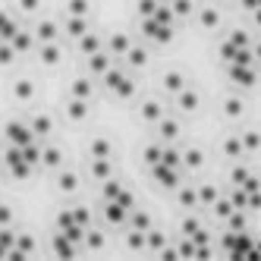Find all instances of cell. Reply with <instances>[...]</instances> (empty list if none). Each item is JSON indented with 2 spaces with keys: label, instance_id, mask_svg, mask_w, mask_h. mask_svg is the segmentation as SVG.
Instances as JSON below:
<instances>
[{
  "label": "cell",
  "instance_id": "cell-40",
  "mask_svg": "<svg viewBox=\"0 0 261 261\" xmlns=\"http://www.w3.org/2000/svg\"><path fill=\"white\" fill-rule=\"evenodd\" d=\"M161 151H164V145H148V148H145V161L151 164V167L161 164Z\"/></svg>",
  "mask_w": 261,
  "mask_h": 261
},
{
  "label": "cell",
  "instance_id": "cell-38",
  "mask_svg": "<svg viewBox=\"0 0 261 261\" xmlns=\"http://www.w3.org/2000/svg\"><path fill=\"white\" fill-rule=\"evenodd\" d=\"M211 211H214V214H217V217L223 220V217H227V214L233 211V204H230V198H217V201L211 204Z\"/></svg>",
  "mask_w": 261,
  "mask_h": 261
},
{
  "label": "cell",
  "instance_id": "cell-43",
  "mask_svg": "<svg viewBox=\"0 0 261 261\" xmlns=\"http://www.w3.org/2000/svg\"><path fill=\"white\" fill-rule=\"evenodd\" d=\"M230 179H233V186H242V182L249 179V170H246V167H233V173H230Z\"/></svg>",
  "mask_w": 261,
  "mask_h": 261
},
{
  "label": "cell",
  "instance_id": "cell-1",
  "mask_svg": "<svg viewBox=\"0 0 261 261\" xmlns=\"http://www.w3.org/2000/svg\"><path fill=\"white\" fill-rule=\"evenodd\" d=\"M142 32H145L151 41H161V44L173 38V25H164V22H158L154 16H148V19H142Z\"/></svg>",
  "mask_w": 261,
  "mask_h": 261
},
{
  "label": "cell",
  "instance_id": "cell-6",
  "mask_svg": "<svg viewBox=\"0 0 261 261\" xmlns=\"http://www.w3.org/2000/svg\"><path fill=\"white\" fill-rule=\"evenodd\" d=\"M10 44H13V50L16 54H29L32 47H35V35H32V29H16L13 32V38H10Z\"/></svg>",
  "mask_w": 261,
  "mask_h": 261
},
{
  "label": "cell",
  "instance_id": "cell-30",
  "mask_svg": "<svg viewBox=\"0 0 261 261\" xmlns=\"http://www.w3.org/2000/svg\"><path fill=\"white\" fill-rule=\"evenodd\" d=\"M179 164H186L189 170H198V167H201V151H198V148H189L186 154H179Z\"/></svg>",
  "mask_w": 261,
  "mask_h": 261
},
{
  "label": "cell",
  "instance_id": "cell-11",
  "mask_svg": "<svg viewBox=\"0 0 261 261\" xmlns=\"http://www.w3.org/2000/svg\"><path fill=\"white\" fill-rule=\"evenodd\" d=\"M63 29H66L69 38H79V35L88 32V22H85V16H66V19H63Z\"/></svg>",
  "mask_w": 261,
  "mask_h": 261
},
{
  "label": "cell",
  "instance_id": "cell-25",
  "mask_svg": "<svg viewBox=\"0 0 261 261\" xmlns=\"http://www.w3.org/2000/svg\"><path fill=\"white\" fill-rule=\"evenodd\" d=\"M198 22H201L204 29H217V25H220V13L211 10V7H204V10H198Z\"/></svg>",
  "mask_w": 261,
  "mask_h": 261
},
{
  "label": "cell",
  "instance_id": "cell-44",
  "mask_svg": "<svg viewBox=\"0 0 261 261\" xmlns=\"http://www.w3.org/2000/svg\"><path fill=\"white\" fill-rule=\"evenodd\" d=\"M223 110H227V117H239V114H242V101L230 98V101H227V107H223Z\"/></svg>",
  "mask_w": 261,
  "mask_h": 261
},
{
  "label": "cell",
  "instance_id": "cell-14",
  "mask_svg": "<svg viewBox=\"0 0 261 261\" xmlns=\"http://www.w3.org/2000/svg\"><path fill=\"white\" fill-rule=\"evenodd\" d=\"M154 126H158V133H161V139H164V142H173V139L179 136V126H176V120H167V117H161Z\"/></svg>",
  "mask_w": 261,
  "mask_h": 261
},
{
  "label": "cell",
  "instance_id": "cell-26",
  "mask_svg": "<svg viewBox=\"0 0 261 261\" xmlns=\"http://www.w3.org/2000/svg\"><path fill=\"white\" fill-rule=\"evenodd\" d=\"M60 161H63V154H60V148H41V161L38 164H44V167H60Z\"/></svg>",
  "mask_w": 261,
  "mask_h": 261
},
{
  "label": "cell",
  "instance_id": "cell-32",
  "mask_svg": "<svg viewBox=\"0 0 261 261\" xmlns=\"http://www.w3.org/2000/svg\"><path fill=\"white\" fill-rule=\"evenodd\" d=\"M192 0H170V13L176 16V19H182V16H189L192 13Z\"/></svg>",
  "mask_w": 261,
  "mask_h": 261
},
{
  "label": "cell",
  "instance_id": "cell-24",
  "mask_svg": "<svg viewBox=\"0 0 261 261\" xmlns=\"http://www.w3.org/2000/svg\"><path fill=\"white\" fill-rule=\"evenodd\" d=\"M161 85H164V91H170V95H176L179 88H186V79L179 76V72H167V76L161 79Z\"/></svg>",
  "mask_w": 261,
  "mask_h": 261
},
{
  "label": "cell",
  "instance_id": "cell-19",
  "mask_svg": "<svg viewBox=\"0 0 261 261\" xmlns=\"http://www.w3.org/2000/svg\"><path fill=\"white\" fill-rule=\"evenodd\" d=\"M195 198H198V204H201V208H211V204H214L220 195H217V189H214V186H198V189H195Z\"/></svg>",
  "mask_w": 261,
  "mask_h": 261
},
{
  "label": "cell",
  "instance_id": "cell-20",
  "mask_svg": "<svg viewBox=\"0 0 261 261\" xmlns=\"http://www.w3.org/2000/svg\"><path fill=\"white\" fill-rule=\"evenodd\" d=\"M123 57H126L129 66H145V63H148V50H145V47H136V44H129V50L123 54Z\"/></svg>",
  "mask_w": 261,
  "mask_h": 261
},
{
  "label": "cell",
  "instance_id": "cell-8",
  "mask_svg": "<svg viewBox=\"0 0 261 261\" xmlns=\"http://www.w3.org/2000/svg\"><path fill=\"white\" fill-rule=\"evenodd\" d=\"M126 50H129V35L126 32H114L107 38V54H110V57H123Z\"/></svg>",
  "mask_w": 261,
  "mask_h": 261
},
{
  "label": "cell",
  "instance_id": "cell-12",
  "mask_svg": "<svg viewBox=\"0 0 261 261\" xmlns=\"http://www.w3.org/2000/svg\"><path fill=\"white\" fill-rule=\"evenodd\" d=\"M85 114H88V101H82V98H69V101H66V117H69L72 123L85 120Z\"/></svg>",
  "mask_w": 261,
  "mask_h": 261
},
{
  "label": "cell",
  "instance_id": "cell-39",
  "mask_svg": "<svg viewBox=\"0 0 261 261\" xmlns=\"http://www.w3.org/2000/svg\"><path fill=\"white\" fill-rule=\"evenodd\" d=\"M13 60H16L13 44H10V41H0V66H7V63H13Z\"/></svg>",
  "mask_w": 261,
  "mask_h": 261
},
{
  "label": "cell",
  "instance_id": "cell-2",
  "mask_svg": "<svg viewBox=\"0 0 261 261\" xmlns=\"http://www.w3.org/2000/svg\"><path fill=\"white\" fill-rule=\"evenodd\" d=\"M32 139H35V136H32L29 123H22V120H13V123H7V142H10V145L22 148V145H29Z\"/></svg>",
  "mask_w": 261,
  "mask_h": 261
},
{
  "label": "cell",
  "instance_id": "cell-42",
  "mask_svg": "<svg viewBox=\"0 0 261 261\" xmlns=\"http://www.w3.org/2000/svg\"><path fill=\"white\" fill-rule=\"evenodd\" d=\"M201 230V223L195 220V217H186L182 220V236H192V233H198Z\"/></svg>",
  "mask_w": 261,
  "mask_h": 261
},
{
  "label": "cell",
  "instance_id": "cell-9",
  "mask_svg": "<svg viewBox=\"0 0 261 261\" xmlns=\"http://www.w3.org/2000/svg\"><path fill=\"white\" fill-rule=\"evenodd\" d=\"M29 129H32V136H35V139H44V136H50L54 123H50L47 114H35V117L29 120Z\"/></svg>",
  "mask_w": 261,
  "mask_h": 261
},
{
  "label": "cell",
  "instance_id": "cell-22",
  "mask_svg": "<svg viewBox=\"0 0 261 261\" xmlns=\"http://www.w3.org/2000/svg\"><path fill=\"white\" fill-rule=\"evenodd\" d=\"M32 95H35V85H32L29 79L13 82V98H16V101H32Z\"/></svg>",
  "mask_w": 261,
  "mask_h": 261
},
{
  "label": "cell",
  "instance_id": "cell-10",
  "mask_svg": "<svg viewBox=\"0 0 261 261\" xmlns=\"http://www.w3.org/2000/svg\"><path fill=\"white\" fill-rule=\"evenodd\" d=\"M16 29H19V22H16V16H13L10 10H0V41H10Z\"/></svg>",
  "mask_w": 261,
  "mask_h": 261
},
{
  "label": "cell",
  "instance_id": "cell-7",
  "mask_svg": "<svg viewBox=\"0 0 261 261\" xmlns=\"http://www.w3.org/2000/svg\"><path fill=\"white\" fill-rule=\"evenodd\" d=\"M126 214H129V208H123L120 201H104V220L110 223V227L126 223Z\"/></svg>",
  "mask_w": 261,
  "mask_h": 261
},
{
  "label": "cell",
  "instance_id": "cell-35",
  "mask_svg": "<svg viewBox=\"0 0 261 261\" xmlns=\"http://www.w3.org/2000/svg\"><path fill=\"white\" fill-rule=\"evenodd\" d=\"M66 16H88V0H66Z\"/></svg>",
  "mask_w": 261,
  "mask_h": 261
},
{
  "label": "cell",
  "instance_id": "cell-41",
  "mask_svg": "<svg viewBox=\"0 0 261 261\" xmlns=\"http://www.w3.org/2000/svg\"><path fill=\"white\" fill-rule=\"evenodd\" d=\"M129 249H145V233L142 230H129Z\"/></svg>",
  "mask_w": 261,
  "mask_h": 261
},
{
  "label": "cell",
  "instance_id": "cell-13",
  "mask_svg": "<svg viewBox=\"0 0 261 261\" xmlns=\"http://www.w3.org/2000/svg\"><path fill=\"white\" fill-rule=\"evenodd\" d=\"M79 50L85 54V57H88V54H95V50H101V38H98V35L95 32H85V35H79Z\"/></svg>",
  "mask_w": 261,
  "mask_h": 261
},
{
  "label": "cell",
  "instance_id": "cell-34",
  "mask_svg": "<svg viewBox=\"0 0 261 261\" xmlns=\"http://www.w3.org/2000/svg\"><path fill=\"white\" fill-rule=\"evenodd\" d=\"M69 214H72V220H76L82 230H85L88 223H91V214H88V208H85V204H76V208H69Z\"/></svg>",
  "mask_w": 261,
  "mask_h": 261
},
{
  "label": "cell",
  "instance_id": "cell-3",
  "mask_svg": "<svg viewBox=\"0 0 261 261\" xmlns=\"http://www.w3.org/2000/svg\"><path fill=\"white\" fill-rule=\"evenodd\" d=\"M85 63H88V72H91V76H104V72L114 66V57H110V54L101 47V50H95V54H88Z\"/></svg>",
  "mask_w": 261,
  "mask_h": 261
},
{
  "label": "cell",
  "instance_id": "cell-31",
  "mask_svg": "<svg viewBox=\"0 0 261 261\" xmlns=\"http://www.w3.org/2000/svg\"><path fill=\"white\" fill-rule=\"evenodd\" d=\"M179 204H182V208H198V198H195V189H192V186H182V189H179Z\"/></svg>",
  "mask_w": 261,
  "mask_h": 261
},
{
  "label": "cell",
  "instance_id": "cell-29",
  "mask_svg": "<svg viewBox=\"0 0 261 261\" xmlns=\"http://www.w3.org/2000/svg\"><path fill=\"white\" fill-rule=\"evenodd\" d=\"M57 186H60V192H76L79 189V176L76 173H60L57 176Z\"/></svg>",
  "mask_w": 261,
  "mask_h": 261
},
{
  "label": "cell",
  "instance_id": "cell-21",
  "mask_svg": "<svg viewBox=\"0 0 261 261\" xmlns=\"http://www.w3.org/2000/svg\"><path fill=\"white\" fill-rule=\"evenodd\" d=\"M38 57H41V63L54 66V63L60 60V47H57V41H47V44H41V50H38Z\"/></svg>",
  "mask_w": 261,
  "mask_h": 261
},
{
  "label": "cell",
  "instance_id": "cell-46",
  "mask_svg": "<svg viewBox=\"0 0 261 261\" xmlns=\"http://www.w3.org/2000/svg\"><path fill=\"white\" fill-rule=\"evenodd\" d=\"M38 7H41V0H19V10L22 13H35Z\"/></svg>",
  "mask_w": 261,
  "mask_h": 261
},
{
  "label": "cell",
  "instance_id": "cell-23",
  "mask_svg": "<svg viewBox=\"0 0 261 261\" xmlns=\"http://www.w3.org/2000/svg\"><path fill=\"white\" fill-rule=\"evenodd\" d=\"M88 154H91V158H110V142H107L104 136L91 139V145H88Z\"/></svg>",
  "mask_w": 261,
  "mask_h": 261
},
{
  "label": "cell",
  "instance_id": "cell-37",
  "mask_svg": "<svg viewBox=\"0 0 261 261\" xmlns=\"http://www.w3.org/2000/svg\"><path fill=\"white\" fill-rule=\"evenodd\" d=\"M158 4H161V0H139V16H142V19H148V16H154V10H158Z\"/></svg>",
  "mask_w": 261,
  "mask_h": 261
},
{
  "label": "cell",
  "instance_id": "cell-45",
  "mask_svg": "<svg viewBox=\"0 0 261 261\" xmlns=\"http://www.w3.org/2000/svg\"><path fill=\"white\" fill-rule=\"evenodd\" d=\"M10 223H13V211L7 204H0V227H10Z\"/></svg>",
  "mask_w": 261,
  "mask_h": 261
},
{
  "label": "cell",
  "instance_id": "cell-33",
  "mask_svg": "<svg viewBox=\"0 0 261 261\" xmlns=\"http://www.w3.org/2000/svg\"><path fill=\"white\" fill-rule=\"evenodd\" d=\"M82 242H85L88 249H101V246H104V233H98V230H88V227H85V233H82Z\"/></svg>",
  "mask_w": 261,
  "mask_h": 261
},
{
  "label": "cell",
  "instance_id": "cell-16",
  "mask_svg": "<svg viewBox=\"0 0 261 261\" xmlns=\"http://www.w3.org/2000/svg\"><path fill=\"white\" fill-rule=\"evenodd\" d=\"M126 220H129V230H148V227H151V217H148L145 211H133V208H129V214H126Z\"/></svg>",
  "mask_w": 261,
  "mask_h": 261
},
{
  "label": "cell",
  "instance_id": "cell-5",
  "mask_svg": "<svg viewBox=\"0 0 261 261\" xmlns=\"http://www.w3.org/2000/svg\"><path fill=\"white\" fill-rule=\"evenodd\" d=\"M32 35H35V41H41V44H47V41H57V35H60V25L54 22V19H41L38 25L32 29Z\"/></svg>",
  "mask_w": 261,
  "mask_h": 261
},
{
  "label": "cell",
  "instance_id": "cell-36",
  "mask_svg": "<svg viewBox=\"0 0 261 261\" xmlns=\"http://www.w3.org/2000/svg\"><path fill=\"white\" fill-rule=\"evenodd\" d=\"M223 151H227L230 158H242V154H246V151H242V142H239V139H233V136L223 142Z\"/></svg>",
  "mask_w": 261,
  "mask_h": 261
},
{
  "label": "cell",
  "instance_id": "cell-18",
  "mask_svg": "<svg viewBox=\"0 0 261 261\" xmlns=\"http://www.w3.org/2000/svg\"><path fill=\"white\" fill-rule=\"evenodd\" d=\"M91 176L95 179H110V158H91Z\"/></svg>",
  "mask_w": 261,
  "mask_h": 261
},
{
  "label": "cell",
  "instance_id": "cell-27",
  "mask_svg": "<svg viewBox=\"0 0 261 261\" xmlns=\"http://www.w3.org/2000/svg\"><path fill=\"white\" fill-rule=\"evenodd\" d=\"M69 91H72V98H82V101H88V98H91V82H88V79H72Z\"/></svg>",
  "mask_w": 261,
  "mask_h": 261
},
{
  "label": "cell",
  "instance_id": "cell-17",
  "mask_svg": "<svg viewBox=\"0 0 261 261\" xmlns=\"http://www.w3.org/2000/svg\"><path fill=\"white\" fill-rule=\"evenodd\" d=\"M139 114H142V120H145V123H158V120L164 117V107H161L158 101H145Z\"/></svg>",
  "mask_w": 261,
  "mask_h": 261
},
{
  "label": "cell",
  "instance_id": "cell-15",
  "mask_svg": "<svg viewBox=\"0 0 261 261\" xmlns=\"http://www.w3.org/2000/svg\"><path fill=\"white\" fill-rule=\"evenodd\" d=\"M176 107L179 110H195L198 107V95H195L192 88H179L176 91Z\"/></svg>",
  "mask_w": 261,
  "mask_h": 261
},
{
  "label": "cell",
  "instance_id": "cell-28",
  "mask_svg": "<svg viewBox=\"0 0 261 261\" xmlns=\"http://www.w3.org/2000/svg\"><path fill=\"white\" fill-rule=\"evenodd\" d=\"M114 95H117V98H133V95H136V82L129 79V76H123V79L117 82V88H114Z\"/></svg>",
  "mask_w": 261,
  "mask_h": 261
},
{
  "label": "cell",
  "instance_id": "cell-4",
  "mask_svg": "<svg viewBox=\"0 0 261 261\" xmlns=\"http://www.w3.org/2000/svg\"><path fill=\"white\" fill-rule=\"evenodd\" d=\"M154 179L164 186V189H173V186L179 182V167H170V164H154Z\"/></svg>",
  "mask_w": 261,
  "mask_h": 261
}]
</instances>
